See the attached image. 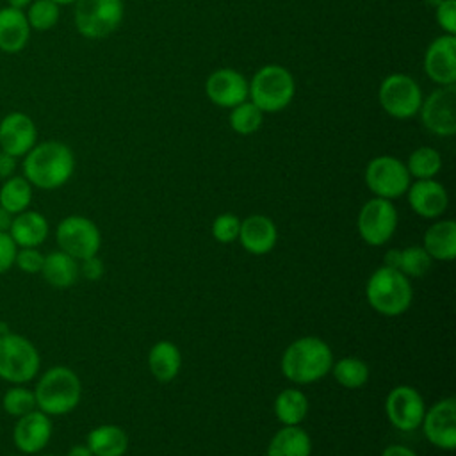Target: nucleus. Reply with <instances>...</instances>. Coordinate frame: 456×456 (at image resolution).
Segmentation results:
<instances>
[{"instance_id":"1","label":"nucleus","mask_w":456,"mask_h":456,"mask_svg":"<svg viewBox=\"0 0 456 456\" xmlns=\"http://www.w3.org/2000/svg\"><path fill=\"white\" fill-rule=\"evenodd\" d=\"M23 176L37 189L62 187L75 171V155L61 141H43L23 155Z\"/></svg>"},{"instance_id":"2","label":"nucleus","mask_w":456,"mask_h":456,"mask_svg":"<svg viewBox=\"0 0 456 456\" xmlns=\"http://www.w3.org/2000/svg\"><path fill=\"white\" fill-rule=\"evenodd\" d=\"M333 353L328 342L319 337H299L281 354V374L296 385H310L328 376L333 365Z\"/></svg>"},{"instance_id":"3","label":"nucleus","mask_w":456,"mask_h":456,"mask_svg":"<svg viewBox=\"0 0 456 456\" xmlns=\"http://www.w3.org/2000/svg\"><path fill=\"white\" fill-rule=\"evenodd\" d=\"M365 299L374 312L387 317H397L411 306L413 287L410 278L399 269L381 265L365 283Z\"/></svg>"},{"instance_id":"4","label":"nucleus","mask_w":456,"mask_h":456,"mask_svg":"<svg viewBox=\"0 0 456 456\" xmlns=\"http://www.w3.org/2000/svg\"><path fill=\"white\" fill-rule=\"evenodd\" d=\"M36 406L46 415H66L73 411L82 397V383L75 370L64 365L50 367L37 381Z\"/></svg>"},{"instance_id":"5","label":"nucleus","mask_w":456,"mask_h":456,"mask_svg":"<svg viewBox=\"0 0 456 456\" xmlns=\"http://www.w3.org/2000/svg\"><path fill=\"white\" fill-rule=\"evenodd\" d=\"M296 94L292 73L281 64H265L248 82V98L264 114H274L290 105Z\"/></svg>"},{"instance_id":"6","label":"nucleus","mask_w":456,"mask_h":456,"mask_svg":"<svg viewBox=\"0 0 456 456\" xmlns=\"http://www.w3.org/2000/svg\"><path fill=\"white\" fill-rule=\"evenodd\" d=\"M41 365L36 346L23 335L7 331L0 335V378L16 385L36 378Z\"/></svg>"},{"instance_id":"7","label":"nucleus","mask_w":456,"mask_h":456,"mask_svg":"<svg viewBox=\"0 0 456 456\" xmlns=\"http://www.w3.org/2000/svg\"><path fill=\"white\" fill-rule=\"evenodd\" d=\"M123 12L121 0H75V27L87 39H102L118 30Z\"/></svg>"},{"instance_id":"8","label":"nucleus","mask_w":456,"mask_h":456,"mask_svg":"<svg viewBox=\"0 0 456 456\" xmlns=\"http://www.w3.org/2000/svg\"><path fill=\"white\" fill-rule=\"evenodd\" d=\"M422 98L420 86L406 73L387 75L378 89L381 109L394 119H410L417 116Z\"/></svg>"},{"instance_id":"9","label":"nucleus","mask_w":456,"mask_h":456,"mask_svg":"<svg viewBox=\"0 0 456 456\" xmlns=\"http://www.w3.org/2000/svg\"><path fill=\"white\" fill-rule=\"evenodd\" d=\"M363 180L367 189L385 200H395L406 194L411 176L406 164L394 155H378L365 166Z\"/></svg>"},{"instance_id":"10","label":"nucleus","mask_w":456,"mask_h":456,"mask_svg":"<svg viewBox=\"0 0 456 456\" xmlns=\"http://www.w3.org/2000/svg\"><path fill=\"white\" fill-rule=\"evenodd\" d=\"M397 221L399 216L392 200L374 196L362 205L356 217V228L365 244L383 246L395 233Z\"/></svg>"},{"instance_id":"11","label":"nucleus","mask_w":456,"mask_h":456,"mask_svg":"<svg viewBox=\"0 0 456 456\" xmlns=\"http://www.w3.org/2000/svg\"><path fill=\"white\" fill-rule=\"evenodd\" d=\"M55 239L61 251L80 262L98 255L102 246V235L98 226L84 216L64 217L57 224Z\"/></svg>"},{"instance_id":"12","label":"nucleus","mask_w":456,"mask_h":456,"mask_svg":"<svg viewBox=\"0 0 456 456\" xmlns=\"http://www.w3.org/2000/svg\"><path fill=\"white\" fill-rule=\"evenodd\" d=\"M424 128L438 137L456 134V87L440 86L428 98H422L419 114Z\"/></svg>"},{"instance_id":"13","label":"nucleus","mask_w":456,"mask_h":456,"mask_svg":"<svg viewBox=\"0 0 456 456\" xmlns=\"http://www.w3.org/2000/svg\"><path fill=\"white\" fill-rule=\"evenodd\" d=\"M385 413L395 429L413 431L420 428L426 413V403L417 388L410 385H397L387 394Z\"/></svg>"},{"instance_id":"14","label":"nucleus","mask_w":456,"mask_h":456,"mask_svg":"<svg viewBox=\"0 0 456 456\" xmlns=\"http://www.w3.org/2000/svg\"><path fill=\"white\" fill-rule=\"evenodd\" d=\"M420 428L431 445L452 451L456 447V399L444 397L426 408Z\"/></svg>"},{"instance_id":"15","label":"nucleus","mask_w":456,"mask_h":456,"mask_svg":"<svg viewBox=\"0 0 456 456\" xmlns=\"http://www.w3.org/2000/svg\"><path fill=\"white\" fill-rule=\"evenodd\" d=\"M424 73L438 86H454L456 82V36L442 34L435 37L424 53Z\"/></svg>"},{"instance_id":"16","label":"nucleus","mask_w":456,"mask_h":456,"mask_svg":"<svg viewBox=\"0 0 456 456\" xmlns=\"http://www.w3.org/2000/svg\"><path fill=\"white\" fill-rule=\"evenodd\" d=\"M205 94L214 105L232 109L248 100V80L233 68H219L207 77Z\"/></svg>"},{"instance_id":"17","label":"nucleus","mask_w":456,"mask_h":456,"mask_svg":"<svg viewBox=\"0 0 456 456\" xmlns=\"http://www.w3.org/2000/svg\"><path fill=\"white\" fill-rule=\"evenodd\" d=\"M37 141V128L30 116L25 112H9L0 121V150L23 157Z\"/></svg>"},{"instance_id":"18","label":"nucleus","mask_w":456,"mask_h":456,"mask_svg":"<svg viewBox=\"0 0 456 456\" xmlns=\"http://www.w3.org/2000/svg\"><path fill=\"white\" fill-rule=\"evenodd\" d=\"M52 429L53 426L50 415L43 413L41 410H32L18 417V422L12 429L14 445L25 454H36L48 445Z\"/></svg>"},{"instance_id":"19","label":"nucleus","mask_w":456,"mask_h":456,"mask_svg":"<svg viewBox=\"0 0 456 456\" xmlns=\"http://www.w3.org/2000/svg\"><path fill=\"white\" fill-rule=\"evenodd\" d=\"M410 208L424 219H438L449 207L445 187L435 178L415 180L406 191Z\"/></svg>"},{"instance_id":"20","label":"nucleus","mask_w":456,"mask_h":456,"mask_svg":"<svg viewBox=\"0 0 456 456\" xmlns=\"http://www.w3.org/2000/svg\"><path fill=\"white\" fill-rule=\"evenodd\" d=\"M237 240L248 253L262 256L274 249L278 240V228L271 217L264 214H251L240 219Z\"/></svg>"},{"instance_id":"21","label":"nucleus","mask_w":456,"mask_h":456,"mask_svg":"<svg viewBox=\"0 0 456 456\" xmlns=\"http://www.w3.org/2000/svg\"><path fill=\"white\" fill-rule=\"evenodd\" d=\"M433 260L451 262L456 256V223L452 219L435 221L428 226L420 244Z\"/></svg>"},{"instance_id":"22","label":"nucleus","mask_w":456,"mask_h":456,"mask_svg":"<svg viewBox=\"0 0 456 456\" xmlns=\"http://www.w3.org/2000/svg\"><path fill=\"white\" fill-rule=\"evenodd\" d=\"M30 37V27L27 16L20 9H0V50L5 53H16L23 50Z\"/></svg>"},{"instance_id":"23","label":"nucleus","mask_w":456,"mask_h":456,"mask_svg":"<svg viewBox=\"0 0 456 456\" xmlns=\"http://www.w3.org/2000/svg\"><path fill=\"white\" fill-rule=\"evenodd\" d=\"M48 221L36 210H23L12 217L9 235L20 248H37L48 237Z\"/></svg>"},{"instance_id":"24","label":"nucleus","mask_w":456,"mask_h":456,"mask_svg":"<svg viewBox=\"0 0 456 456\" xmlns=\"http://www.w3.org/2000/svg\"><path fill=\"white\" fill-rule=\"evenodd\" d=\"M148 369L159 383H171L182 369V353L171 340H159L150 347Z\"/></svg>"},{"instance_id":"25","label":"nucleus","mask_w":456,"mask_h":456,"mask_svg":"<svg viewBox=\"0 0 456 456\" xmlns=\"http://www.w3.org/2000/svg\"><path fill=\"white\" fill-rule=\"evenodd\" d=\"M86 445L93 456H125L128 451V435L121 426L100 424L89 431Z\"/></svg>"},{"instance_id":"26","label":"nucleus","mask_w":456,"mask_h":456,"mask_svg":"<svg viewBox=\"0 0 456 456\" xmlns=\"http://www.w3.org/2000/svg\"><path fill=\"white\" fill-rule=\"evenodd\" d=\"M312 438L299 426H281L269 440L265 456H310Z\"/></svg>"},{"instance_id":"27","label":"nucleus","mask_w":456,"mask_h":456,"mask_svg":"<svg viewBox=\"0 0 456 456\" xmlns=\"http://www.w3.org/2000/svg\"><path fill=\"white\" fill-rule=\"evenodd\" d=\"M46 283H50L55 289H66L71 287L78 280V260L69 256L68 253L57 249L48 255H45L43 267L39 271Z\"/></svg>"},{"instance_id":"28","label":"nucleus","mask_w":456,"mask_h":456,"mask_svg":"<svg viewBox=\"0 0 456 456\" xmlns=\"http://www.w3.org/2000/svg\"><path fill=\"white\" fill-rule=\"evenodd\" d=\"M273 408L281 426H299L308 413V397L299 388H283Z\"/></svg>"},{"instance_id":"29","label":"nucleus","mask_w":456,"mask_h":456,"mask_svg":"<svg viewBox=\"0 0 456 456\" xmlns=\"http://www.w3.org/2000/svg\"><path fill=\"white\" fill-rule=\"evenodd\" d=\"M335 378V381L349 390H356L362 388L370 376L369 365L356 356H344L337 362H333L331 370H330Z\"/></svg>"},{"instance_id":"30","label":"nucleus","mask_w":456,"mask_h":456,"mask_svg":"<svg viewBox=\"0 0 456 456\" xmlns=\"http://www.w3.org/2000/svg\"><path fill=\"white\" fill-rule=\"evenodd\" d=\"M32 201V185L25 176H9L0 187V207L11 214L27 210Z\"/></svg>"},{"instance_id":"31","label":"nucleus","mask_w":456,"mask_h":456,"mask_svg":"<svg viewBox=\"0 0 456 456\" xmlns=\"http://www.w3.org/2000/svg\"><path fill=\"white\" fill-rule=\"evenodd\" d=\"M404 164L410 176L415 180L435 178L442 169V155L431 146H420L410 153Z\"/></svg>"},{"instance_id":"32","label":"nucleus","mask_w":456,"mask_h":456,"mask_svg":"<svg viewBox=\"0 0 456 456\" xmlns=\"http://www.w3.org/2000/svg\"><path fill=\"white\" fill-rule=\"evenodd\" d=\"M230 126L239 135H251L255 134L264 121V112L249 100H244L242 103L230 109L228 116Z\"/></svg>"},{"instance_id":"33","label":"nucleus","mask_w":456,"mask_h":456,"mask_svg":"<svg viewBox=\"0 0 456 456\" xmlns=\"http://www.w3.org/2000/svg\"><path fill=\"white\" fill-rule=\"evenodd\" d=\"M431 264L433 258L422 246H408L399 249L395 269H399L408 278H420L431 269Z\"/></svg>"},{"instance_id":"34","label":"nucleus","mask_w":456,"mask_h":456,"mask_svg":"<svg viewBox=\"0 0 456 456\" xmlns=\"http://www.w3.org/2000/svg\"><path fill=\"white\" fill-rule=\"evenodd\" d=\"M61 5H57L52 0H32V4L28 5L25 16L28 21L30 30H37V32H46L52 27H55V23L59 21V11Z\"/></svg>"},{"instance_id":"35","label":"nucleus","mask_w":456,"mask_h":456,"mask_svg":"<svg viewBox=\"0 0 456 456\" xmlns=\"http://www.w3.org/2000/svg\"><path fill=\"white\" fill-rule=\"evenodd\" d=\"M2 406L9 415L21 417V415L36 410V395L32 390L25 388V387H12L4 394Z\"/></svg>"},{"instance_id":"36","label":"nucleus","mask_w":456,"mask_h":456,"mask_svg":"<svg viewBox=\"0 0 456 456\" xmlns=\"http://www.w3.org/2000/svg\"><path fill=\"white\" fill-rule=\"evenodd\" d=\"M239 230H240V219L232 212L219 214L212 223V237L221 244H230L237 240Z\"/></svg>"},{"instance_id":"37","label":"nucleus","mask_w":456,"mask_h":456,"mask_svg":"<svg viewBox=\"0 0 456 456\" xmlns=\"http://www.w3.org/2000/svg\"><path fill=\"white\" fill-rule=\"evenodd\" d=\"M435 18L444 34L456 36V0H442L435 7Z\"/></svg>"},{"instance_id":"38","label":"nucleus","mask_w":456,"mask_h":456,"mask_svg":"<svg viewBox=\"0 0 456 456\" xmlns=\"http://www.w3.org/2000/svg\"><path fill=\"white\" fill-rule=\"evenodd\" d=\"M43 260H45V255L39 249H36V248H23V249H18L14 264L21 271L32 274V273H39L41 271Z\"/></svg>"},{"instance_id":"39","label":"nucleus","mask_w":456,"mask_h":456,"mask_svg":"<svg viewBox=\"0 0 456 456\" xmlns=\"http://www.w3.org/2000/svg\"><path fill=\"white\" fill-rule=\"evenodd\" d=\"M18 246L9 232H0V274L14 265Z\"/></svg>"},{"instance_id":"40","label":"nucleus","mask_w":456,"mask_h":456,"mask_svg":"<svg viewBox=\"0 0 456 456\" xmlns=\"http://www.w3.org/2000/svg\"><path fill=\"white\" fill-rule=\"evenodd\" d=\"M80 273L87 278V280H98L102 274H103V264L102 260L94 255V256H89L86 260H82V265L78 267Z\"/></svg>"},{"instance_id":"41","label":"nucleus","mask_w":456,"mask_h":456,"mask_svg":"<svg viewBox=\"0 0 456 456\" xmlns=\"http://www.w3.org/2000/svg\"><path fill=\"white\" fill-rule=\"evenodd\" d=\"M16 169V157L5 153V151H0V178L5 180L9 176H12Z\"/></svg>"},{"instance_id":"42","label":"nucleus","mask_w":456,"mask_h":456,"mask_svg":"<svg viewBox=\"0 0 456 456\" xmlns=\"http://www.w3.org/2000/svg\"><path fill=\"white\" fill-rule=\"evenodd\" d=\"M379 456H417V452H415V451H411V449H410V447H406V445L392 444V445L385 447V449L381 451V454H379Z\"/></svg>"},{"instance_id":"43","label":"nucleus","mask_w":456,"mask_h":456,"mask_svg":"<svg viewBox=\"0 0 456 456\" xmlns=\"http://www.w3.org/2000/svg\"><path fill=\"white\" fill-rule=\"evenodd\" d=\"M66 456H93V452L86 444H75L73 447H69Z\"/></svg>"},{"instance_id":"44","label":"nucleus","mask_w":456,"mask_h":456,"mask_svg":"<svg viewBox=\"0 0 456 456\" xmlns=\"http://www.w3.org/2000/svg\"><path fill=\"white\" fill-rule=\"evenodd\" d=\"M12 223V214L0 207V232H9Z\"/></svg>"},{"instance_id":"45","label":"nucleus","mask_w":456,"mask_h":456,"mask_svg":"<svg viewBox=\"0 0 456 456\" xmlns=\"http://www.w3.org/2000/svg\"><path fill=\"white\" fill-rule=\"evenodd\" d=\"M7 2H9V7L20 9V11H23L25 7H28L32 4V0H7Z\"/></svg>"},{"instance_id":"46","label":"nucleus","mask_w":456,"mask_h":456,"mask_svg":"<svg viewBox=\"0 0 456 456\" xmlns=\"http://www.w3.org/2000/svg\"><path fill=\"white\" fill-rule=\"evenodd\" d=\"M422 2H424V5H428V7H433V9H435L442 0H422Z\"/></svg>"},{"instance_id":"47","label":"nucleus","mask_w":456,"mask_h":456,"mask_svg":"<svg viewBox=\"0 0 456 456\" xmlns=\"http://www.w3.org/2000/svg\"><path fill=\"white\" fill-rule=\"evenodd\" d=\"M55 2L57 5H69V4H75V0H52Z\"/></svg>"},{"instance_id":"48","label":"nucleus","mask_w":456,"mask_h":456,"mask_svg":"<svg viewBox=\"0 0 456 456\" xmlns=\"http://www.w3.org/2000/svg\"><path fill=\"white\" fill-rule=\"evenodd\" d=\"M9 331V328L4 324V322H0V335H4V333H7Z\"/></svg>"},{"instance_id":"49","label":"nucleus","mask_w":456,"mask_h":456,"mask_svg":"<svg viewBox=\"0 0 456 456\" xmlns=\"http://www.w3.org/2000/svg\"><path fill=\"white\" fill-rule=\"evenodd\" d=\"M43 456H53V454H43Z\"/></svg>"}]
</instances>
